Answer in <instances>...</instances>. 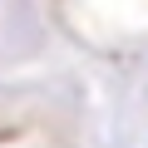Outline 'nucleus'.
<instances>
[]
</instances>
